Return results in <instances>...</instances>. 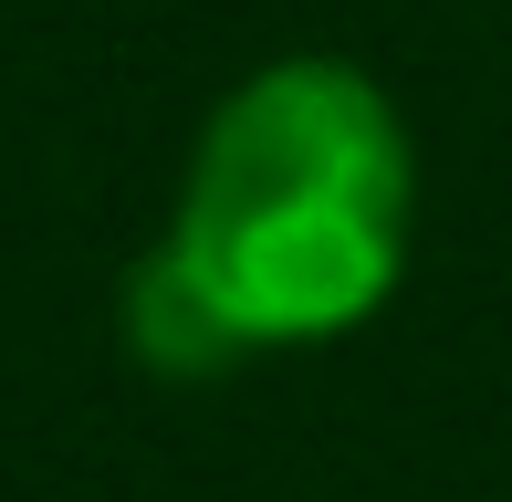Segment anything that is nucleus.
I'll return each instance as SVG.
<instances>
[{
	"label": "nucleus",
	"mask_w": 512,
	"mask_h": 502,
	"mask_svg": "<svg viewBox=\"0 0 512 502\" xmlns=\"http://www.w3.org/2000/svg\"><path fill=\"white\" fill-rule=\"evenodd\" d=\"M418 231V147L387 84L345 53H283L209 105L168 251L241 346H324L398 293Z\"/></svg>",
	"instance_id": "nucleus-1"
},
{
	"label": "nucleus",
	"mask_w": 512,
	"mask_h": 502,
	"mask_svg": "<svg viewBox=\"0 0 512 502\" xmlns=\"http://www.w3.org/2000/svg\"><path fill=\"white\" fill-rule=\"evenodd\" d=\"M115 314H126V356H136V367H157V377H220V367H241V356H251L241 325L189 283V262H178L168 241L126 272Z\"/></svg>",
	"instance_id": "nucleus-2"
}]
</instances>
